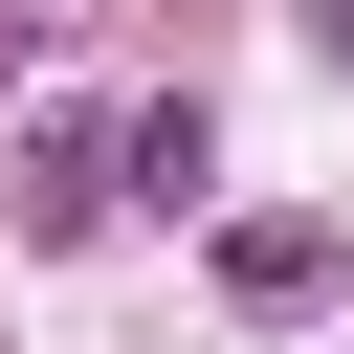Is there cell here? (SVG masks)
<instances>
[{
    "instance_id": "cell-1",
    "label": "cell",
    "mask_w": 354,
    "mask_h": 354,
    "mask_svg": "<svg viewBox=\"0 0 354 354\" xmlns=\"http://www.w3.org/2000/svg\"><path fill=\"white\" fill-rule=\"evenodd\" d=\"M221 288H243V310H310V288H332V221H221Z\"/></svg>"
},
{
    "instance_id": "cell-2",
    "label": "cell",
    "mask_w": 354,
    "mask_h": 354,
    "mask_svg": "<svg viewBox=\"0 0 354 354\" xmlns=\"http://www.w3.org/2000/svg\"><path fill=\"white\" fill-rule=\"evenodd\" d=\"M111 177H133V199H199V177H221V133H199V111H133V133H111Z\"/></svg>"
},
{
    "instance_id": "cell-3",
    "label": "cell",
    "mask_w": 354,
    "mask_h": 354,
    "mask_svg": "<svg viewBox=\"0 0 354 354\" xmlns=\"http://www.w3.org/2000/svg\"><path fill=\"white\" fill-rule=\"evenodd\" d=\"M310 44H332V66H354V0H310Z\"/></svg>"
}]
</instances>
